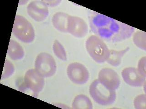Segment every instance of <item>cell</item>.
Listing matches in <instances>:
<instances>
[{
    "instance_id": "6da1fadb",
    "label": "cell",
    "mask_w": 146,
    "mask_h": 109,
    "mask_svg": "<svg viewBox=\"0 0 146 109\" xmlns=\"http://www.w3.org/2000/svg\"><path fill=\"white\" fill-rule=\"evenodd\" d=\"M90 28L96 36L112 42H119L131 37L134 27L107 16L93 12L89 17Z\"/></svg>"
},
{
    "instance_id": "7a4b0ae2",
    "label": "cell",
    "mask_w": 146,
    "mask_h": 109,
    "mask_svg": "<svg viewBox=\"0 0 146 109\" xmlns=\"http://www.w3.org/2000/svg\"><path fill=\"white\" fill-rule=\"evenodd\" d=\"M86 47L91 58L98 63L107 60L110 50L102 39L96 35L90 36L86 41Z\"/></svg>"
},
{
    "instance_id": "3957f363",
    "label": "cell",
    "mask_w": 146,
    "mask_h": 109,
    "mask_svg": "<svg viewBox=\"0 0 146 109\" xmlns=\"http://www.w3.org/2000/svg\"><path fill=\"white\" fill-rule=\"evenodd\" d=\"M89 92L94 100L102 106H108L114 103L116 99L115 91L105 87L99 79H96L90 84Z\"/></svg>"
},
{
    "instance_id": "277c9868",
    "label": "cell",
    "mask_w": 146,
    "mask_h": 109,
    "mask_svg": "<svg viewBox=\"0 0 146 109\" xmlns=\"http://www.w3.org/2000/svg\"><path fill=\"white\" fill-rule=\"evenodd\" d=\"M13 33L20 41L26 43L33 42L35 37L33 25L26 18L19 15L15 16Z\"/></svg>"
},
{
    "instance_id": "5b68a950",
    "label": "cell",
    "mask_w": 146,
    "mask_h": 109,
    "mask_svg": "<svg viewBox=\"0 0 146 109\" xmlns=\"http://www.w3.org/2000/svg\"><path fill=\"white\" fill-rule=\"evenodd\" d=\"M34 66L36 72L44 78L51 77L57 70V65L54 57L46 52L38 54Z\"/></svg>"
},
{
    "instance_id": "8992f818",
    "label": "cell",
    "mask_w": 146,
    "mask_h": 109,
    "mask_svg": "<svg viewBox=\"0 0 146 109\" xmlns=\"http://www.w3.org/2000/svg\"><path fill=\"white\" fill-rule=\"evenodd\" d=\"M67 74L71 81L77 85H83L86 83L90 77L89 71L82 64L74 62L68 65Z\"/></svg>"
},
{
    "instance_id": "52a82bcc",
    "label": "cell",
    "mask_w": 146,
    "mask_h": 109,
    "mask_svg": "<svg viewBox=\"0 0 146 109\" xmlns=\"http://www.w3.org/2000/svg\"><path fill=\"white\" fill-rule=\"evenodd\" d=\"M24 83L27 88L31 90L35 95H38L43 89L44 78L34 69L29 70L25 73Z\"/></svg>"
},
{
    "instance_id": "ba28073f",
    "label": "cell",
    "mask_w": 146,
    "mask_h": 109,
    "mask_svg": "<svg viewBox=\"0 0 146 109\" xmlns=\"http://www.w3.org/2000/svg\"><path fill=\"white\" fill-rule=\"evenodd\" d=\"M98 79L109 90L115 91L120 86V77L117 73L111 68L102 69L99 73Z\"/></svg>"
},
{
    "instance_id": "9c48e42d",
    "label": "cell",
    "mask_w": 146,
    "mask_h": 109,
    "mask_svg": "<svg viewBox=\"0 0 146 109\" xmlns=\"http://www.w3.org/2000/svg\"><path fill=\"white\" fill-rule=\"evenodd\" d=\"M87 24L83 19L75 16H70L68 18V33L77 38H83L88 32Z\"/></svg>"
},
{
    "instance_id": "30bf717a",
    "label": "cell",
    "mask_w": 146,
    "mask_h": 109,
    "mask_svg": "<svg viewBox=\"0 0 146 109\" xmlns=\"http://www.w3.org/2000/svg\"><path fill=\"white\" fill-rule=\"evenodd\" d=\"M29 16L36 22H42L46 19L48 14V8L42 1H34L29 4L27 7Z\"/></svg>"
},
{
    "instance_id": "8fae6325",
    "label": "cell",
    "mask_w": 146,
    "mask_h": 109,
    "mask_svg": "<svg viewBox=\"0 0 146 109\" xmlns=\"http://www.w3.org/2000/svg\"><path fill=\"white\" fill-rule=\"evenodd\" d=\"M121 76L125 83L132 87L143 86L145 83L146 77L138 72L137 68H125L121 72Z\"/></svg>"
},
{
    "instance_id": "7c38bea8",
    "label": "cell",
    "mask_w": 146,
    "mask_h": 109,
    "mask_svg": "<svg viewBox=\"0 0 146 109\" xmlns=\"http://www.w3.org/2000/svg\"><path fill=\"white\" fill-rule=\"evenodd\" d=\"M70 15L66 13L58 12L54 14L52 22L55 28L59 32L68 33V18Z\"/></svg>"
},
{
    "instance_id": "4fadbf2b",
    "label": "cell",
    "mask_w": 146,
    "mask_h": 109,
    "mask_svg": "<svg viewBox=\"0 0 146 109\" xmlns=\"http://www.w3.org/2000/svg\"><path fill=\"white\" fill-rule=\"evenodd\" d=\"M7 53L13 60H19L24 57V50L20 45L14 40H10Z\"/></svg>"
},
{
    "instance_id": "5bb4252c",
    "label": "cell",
    "mask_w": 146,
    "mask_h": 109,
    "mask_svg": "<svg viewBox=\"0 0 146 109\" xmlns=\"http://www.w3.org/2000/svg\"><path fill=\"white\" fill-rule=\"evenodd\" d=\"M72 108L74 109H93L92 103L86 95H79L75 97L72 104Z\"/></svg>"
},
{
    "instance_id": "9a60e30c",
    "label": "cell",
    "mask_w": 146,
    "mask_h": 109,
    "mask_svg": "<svg viewBox=\"0 0 146 109\" xmlns=\"http://www.w3.org/2000/svg\"><path fill=\"white\" fill-rule=\"evenodd\" d=\"M129 47H127L121 51L110 50L109 56L106 61L111 66L115 67L118 66L121 63L122 57L129 51Z\"/></svg>"
},
{
    "instance_id": "2e32d148",
    "label": "cell",
    "mask_w": 146,
    "mask_h": 109,
    "mask_svg": "<svg viewBox=\"0 0 146 109\" xmlns=\"http://www.w3.org/2000/svg\"><path fill=\"white\" fill-rule=\"evenodd\" d=\"M133 41L135 45L144 51H146V34L145 32L138 31L134 34Z\"/></svg>"
},
{
    "instance_id": "e0dca14e",
    "label": "cell",
    "mask_w": 146,
    "mask_h": 109,
    "mask_svg": "<svg viewBox=\"0 0 146 109\" xmlns=\"http://www.w3.org/2000/svg\"><path fill=\"white\" fill-rule=\"evenodd\" d=\"M52 49L54 53L58 58L63 61L67 60V54L65 49L62 45L58 40H56L54 41L52 45Z\"/></svg>"
},
{
    "instance_id": "ac0fdd59",
    "label": "cell",
    "mask_w": 146,
    "mask_h": 109,
    "mask_svg": "<svg viewBox=\"0 0 146 109\" xmlns=\"http://www.w3.org/2000/svg\"><path fill=\"white\" fill-rule=\"evenodd\" d=\"M15 71V68L12 63L8 60L5 61L3 70L1 75V79H5L11 76Z\"/></svg>"
},
{
    "instance_id": "d6986e66",
    "label": "cell",
    "mask_w": 146,
    "mask_h": 109,
    "mask_svg": "<svg viewBox=\"0 0 146 109\" xmlns=\"http://www.w3.org/2000/svg\"><path fill=\"white\" fill-rule=\"evenodd\" d=\"M134 106L137 109H146V95L141 94L137 95L134 100Z\"/></svg>"
},
{
    "instance_id": "ffe728a7",
    "label": "cell",
    "mask_w": 146,
    "mask_h": 109,
    "mask_svg": "<svg viewBox=\"0 0 146 109\" xmlns=\"http://www.w3.org/2000/svg\"><path fill=\"white\" fill-rule=\"evenodd\" d=\"M137 69L144 77L146 76V57H141L138 62Z\"/></svg>"
},
{
    "instance_id": "44dd1931",
    "label": "cell",
    "mask_w": 146,
    "mask_h": 109,
    "mask_svg": "<svg viewBox=\"0 0 146 109\" xmlns=\"http://www.w3.org/2000/svg\"><path fill=\"white\" fill-rule=\"evenodd\" d=\"M47 7H55L60 4L61 1H42Z\"/></svg>"
}]
</instances>
